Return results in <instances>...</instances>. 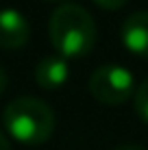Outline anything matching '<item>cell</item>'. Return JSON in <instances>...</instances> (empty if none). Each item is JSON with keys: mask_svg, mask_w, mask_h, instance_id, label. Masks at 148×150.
<instances>
[{"mask_svg": "<svg viewBox=\"0 0 148 150\" xmlns=\"http://www.w3.org/2000/svg\"><path fill=\"white\" fill-rule=\"evenodd\" d=\"M50 44L63 59L85 57L96 44V24L87 9L81 4H61L48 22Z\"/></svg>", "mask_w": 148, "mask_h": 150, "instance_id": "obj_1", "label": "cell"}, {"mask_svg": "<svg viewBox=\"0 0 148 150\" xmlns=\"http://www.w3.org/2000/svg\"><path fill=\"white\" fill-rule=\"evenodd\" d=\"M55 111L44 100L33 96L13 98L2 113L4 131L15 142L26 146H39L48 142L55 131Z\"/></svg>", "mask_w": 148, "mask_h": 150, "instance_id": "obj_2", "label": "cell"}, {"mask_svg": "<svg viewBox=\"0 0 148 150\" xmlns=\"http://www.w3.org/2000/svg\"><path fill=\"white\" fill-rule=\"evenodd\" d=\"M133 74L118 63L100 65L89 79V91L103 105H122L133 96Z\"/></svg>", "mask_w": 148, "mask_h": 150, "instance_id": "obj_3", "label": "cell"}, {"mask_svg": "<svg viewBox=\"0 0 148 150\" xmlns=\"http://www.w3.org/2000/svg\"><path fill=\"white\" fill-rule=\"evenodd\" d=\"M30 37L28 20L15 9H0V48L18 50Z\"/></svg>", "mask_w": 148, "mask_h": 150, "instance_id": "obj_4", "label": "cell"}, {"mask_svg": "<svg viewBox=\"0 0 148 150\" xmlns=\"http://www.w3.org/2000/svg\"><path fill=\"white\" fill-rule=\"evenodd\" d=\"M120 39L129 52L148 57V11H135L122 22Z\"/></svg>", "mask_w": 148, "mask_h": 150, "instance_id": "obj_5", "label": "cell"}, {"mask_svg": "<svg viewBox=\"0 0 148 150\" xmlns=\"http://www.w3.org/2000/svg\"><path fill=\"white\" fill-rule=\"evenodd\" d=\"M70 79V65L63 57L59 54H50L44 57L37 65H35V81L39 87L44 89H59L63 87Z\"/></svg>", "mask_w": 148, "mask_h": 150, "instance_id": "obj_6", "label": "cell"}, {"mask_svg": "<svg viewBox=\"0 0 148 150\" xmlns=\"http://www.w3.org/2000/svg\"><path fill=\"white\" fill-rule=\"evenodd\" d=\"M135 111H137V115L142 117L144 122H148V81H144L140 87H137V91H135Z\"/></svg>", "mask_w": 148, "mask_h": 150, "instance_id": "obj_7", "label": "cell"}, {"mask_svg": "<svg viewBox=\"0 0 148 150\" xmlns=\"http://www.w3.org/2000/svg\"><path fill=\"white\" fill-rule=\"evenodd\" d=\"M91 2H94L98 9H105V11H118V9H122L129 0H91Z\"/></svg>", "mask_w": 148, "mask_h": 150, "instance_id": "obj_8", "label": "cell"}, {"mask_svg": "<svg viewBox=\"0 0 148 150\" xmlns=\"http://www.w3.org/2000/svg\"><path fill=\"white\" fill-rule=\"evenodd\" d=\"M4 89H7V72L0 68V94H2Z\"/></svg>", "mask_w": 148, "mask_h": 150, "instance_id": "obj_9", "label": "cell"}, {"mask_svg": "<svg viewBox=\"0 0 148 150\" xmlns=\"http://www.w3.org/2000/svg\"><path fill=\"white\" fill-rule=\"evenodd\" d=\"M0 150H11V146H9V139L4 137V133H0Z\"/></svg>", "mask_w": 148, "mask_h": 150, "instance_id": "obj_10", "label": "cell"}, {"mask_svg": "<svg viewBox=\"0 0 148 150\" xmlns=\"http://www.w3.org/2000/svg\"><path fill=\"white\" fill-rule=\"evenodd\" d=\"M113 150H146V148L135 146V144H126V146H118V148H113Z\"/></svg>", "mask_w": 148, "mask_h": 150, "instance_id": "obj_11", "label": "cell"}]
</instances>
